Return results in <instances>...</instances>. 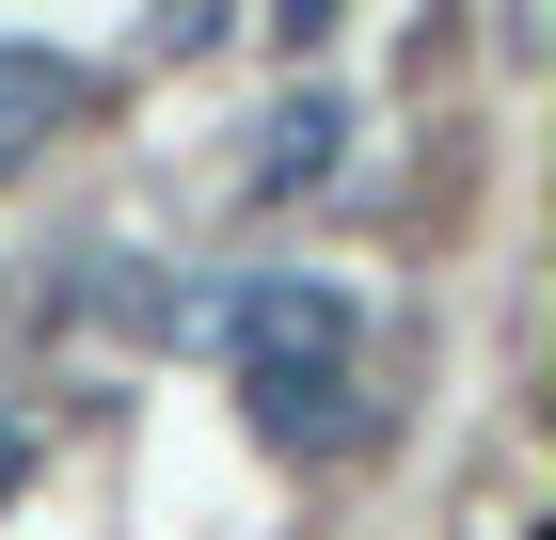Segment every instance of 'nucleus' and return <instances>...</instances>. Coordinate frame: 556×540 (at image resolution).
<instances>
[{
  "label": "nucleus",
  "instance_id": "obj_5",
  "mask_svg": "<svg viewBox=\"0 0 556 540\" xmlns=\"http://www.w3.org/2000/svg\"><path fill=\"white\" fill-rule=\"evenodd\" d=\"M334 16H350V0H270V33H287V48H318Z\"/></svg>",
  "mask_w": 556,
  "mask_h": 540
},
{
  "label": "nucleus",
  "instance_id": "obj_4",
  "mask_svg": "<svg viewBox=\"0 0 556 540\" xmlns=\"http://www.w3.org/2000/svg\"><path fill=\"white\" fill-rule=\"evenodd\" d=\"M143 33H160V48H223V33H239V0H160Z\"/></svg>",
  "mask_w": 556,
  "mask_h": 540
},
{
  "label": "nucleus",
  "instance_id": "obj_3",
  "mask_svg": "<svg viewBox=\"0 0 556 540\" xmlns=\"http://www.w3.org/2000/svg\"><path fill=\"white\" fill-rule=\"evenodd\" d=\"M48 127H80V64L64 48H0V175L33 160Z\"/></svg>",
  "mask_w": 556,
  "mask_h": 540
},
{
  "label": "nucleus",
  "instance_id": "obj_6",
  "mask_svg": "<svg viewBox=\"0 0 556 540\" xmlns=\"http://www.w3.org/2000/svg\"><path fill=\"white\" fill-rule=\"evenodd\" d=\"M16 477H33V429H16V414H0V508H16Z\"/></svg>",
  "mask_w": 556,
  "mask_h": 540
},
{
  "label": "nucleus",
  "instance_id": "obj_2",
  "mask_svg": "<svg viewBox=\"0 0 556 540\" xmlns=\"http://www.w3.org/2000/svg\"><path fill=\"white\" fill-rule=\"evenodd\" d=\"M334 143H350V96H334V80H287V112L255 127V191H318Z\"/></svg>",
  "mask_w": 556,
  "mask_h": 540
},
{
  "label": "nucleus",
  "instance_id": "obj_1",
  "mask_svg": "<svg viewBox=\"0 0 556 540\" xmlns=\"http://www.w3.org/2000/svg\"><path fill=\"white\" fill-rule=\"evenodd\" d=\"M350 287L318 271H255V287L223 302V350H239V414L255 445H350Z\"/></svg>",
  "mask_w": 556,
  "mask_h": 540
}]
</instances>
